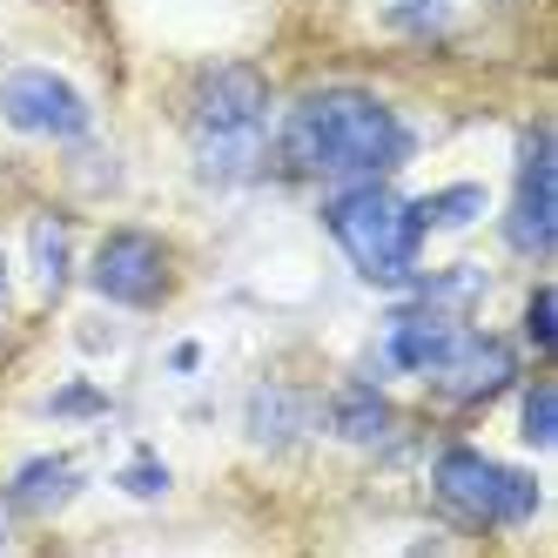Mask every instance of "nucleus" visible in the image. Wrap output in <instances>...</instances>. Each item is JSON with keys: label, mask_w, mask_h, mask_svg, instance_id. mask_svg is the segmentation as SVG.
Here are the masks:
<instances>
[{"label": "nucleus", "mask_w": 558, "mask_h": 558, "mask_svg": "<svg viewBox=\"0 0 558 558\" xmlns=\"http://www.w3.org/2000/svg\"><path fill=\"white\" fill-rule=\"evenodd\" d=\"M283 162L316 182H384L411 155L404 122L364 88H310L283 114Z\"/></svg>", "instance_id": "nucleus-1"}, {"label": "nucleus", "mask_w": 558, "mask_h": 558, "mask_svg": "<svg viewBox=\"0 0 558 558\" xmlns=\"http://www.w3.org/2000/svg\"><path fill=\"white\" fill-rule=\"evenodd\" d=\"M189 148H195V169L209 182H250L269 162V88H263L256 68L229 61V68H209L195 82Z\"/></svg>", "instance_id": "nucleus-2"}, {"label": "nucleus", "mask_w": 558, "mask_h": 558, "mask_svg": "<svg viewBox=\"0 0 558 558\" xmlns=\"http://www.w3.org/2000/svg\"><path fill=\"white\" fill-rule=\"evenodd\" d=\"M330 235L343 243V256L356 263L364 283L404 290L417 276V250H424L417 203L397 195V189H384V182H350L330 203Z\"/></svg>", "instance_id": "nucleus-3"}, {"label": "nucleus", "mask_w": 558, "mask_h": 558, "mask_svg": "<svg viewBox=\"0 0 558 558\" xmlns=\"http://www.w3.org/2000/svg\"><path fill=\"white\" fill-rule=\"evenodd\" d=\"M430 485H437V505H445L451 518H464V525H518V518H532V511H538L532 471L492 464L485 451H471V445L437 451Z\"/></svg>", "instance_id": "nucleus-4"}, {"label": "nucleus", "mask_w": 558, "mask_h": 558, "mask_svg": "<svg viewBox=\"0 0 558 558\" xmlns=\"http://www.w3.org/2000/svg\"><path fill=\"white\" fill-rule=\"evenodd\" d=\"M88 283H95V296L122 303V310H155L169 296V250H162V235H148V229L101 235V250L88 263Z\"/></svg>", "instance_id": "nucleus-5"}, {"label": "nucleus", "mask_w": 558, "mask_h": 558, "mask_svg": "<svg viewBox=\"0 0 558 558\" xmlns=\"http://www.w3.org/2000/svg\"><path fill=\"white\" fill-rule=\"evenodd\" d=\"M0 114L21 135H48V142H82L88 135V101L74 95V82H61L54 68H14L0 82Z\"/></svg>", "instance_id": "nucleus-6"}, {"label": "nucleus", "mask_w": 558, "mask_h": 558, "mask_svg": "<svg viewBox=\"0 0 558 558\" xmlns=\"http://www.w3.org/2000/svg\"><path fill=\"white\" fill-rule=\"evenodd\" d=\"M505 235H511L518 256H545L558 243V169H551V135L545 129L525 135V169H518Z\"/></svg>", "instance_id": "nucleus-7"}, {"label": "nucleus", "mask_w": 558, "mask_h": 558, "mask_svg": "<svg viewBox=\"0 0 558 558\" xmlns=\"http://www.w3.org/2000/svg\"><path fill=\"white\" fill-rule=\"evenodd\" d=\"M451 343H458V316L437 310V303H411V310H397L390 324H384L377 364L384 371H404V377H430L451 356Z\"/></svg>", "instance_id": "nucleus-8"}, {"label": "nucleus", "mask_w": 558, "mask_h": 558, "mask_svg": "<svg viewBox=\"0 0 558 558\" xmlns=\"http://www.w3.org/2000/svg\"><path fill=\"white\" fill-rule=\"evenodd\" d=\"M511 377H518V356H511V343H498V337H477V330H458L451 356L430 371L437 397H451V404H485V397H498Z\"/></svg>", "instance_id": "nucleus-9"}, {"label": "nucleus", "mask_w": 558, "mask_h": 558, "mask_svg": "<svg viewBox=\"0 0 558 558\" xmlns=\"http://www.w3.org/2000/svg\"><path fill=\"white\" fill-rule=\"evenodd\" d=\"M74 492H82V471H74L68 458H27L14 471V485H8V498L21 511H61Z\"/></svg>", "instance_id": "nucleus-10"}, {"label": "nucleus", "mask_w": 558, "mask_h": 558, "mask_svg": "<svg viewBox=\"0 0 558 558\" xmlns=\"http://www.w3.org/2000/svg\"><path fill=\"white\" fill-rule=\"evenodd\" d=\"M337 430L350 437V445H364V451H384L397 437V411L384 404L377 390H343L337 397Z\"/></svg>", "instance_id": "nucleus-11"}, {"label": "nucleus", "mask_w": 558, "mask_h": 558, "mask_svg": "<svg viewBox=\"0 0 558 558\" xmlns=\"http://www.w3.org/2000/svg\"><path fill=\"white\" fill-rule=\"evenodd\" d=\"M27 250H34V269H41V290L61 296V283H68V222L61 216H34Z\"/></svg>", "instance_id": "nucleus-12"}, {"label": "nucleus", "mask_w": 558, "mask_h": 558, "mask_svg": "<svg viewBox=\"0 0 558 558\" xmlns=\"http://www.w3.org/2000/svg\"><path fill=\"white\" fill-rule=\"evenodd\" d=\"M471 216H485V189H477V182L437 189V195H424V203H417V222H424V235H430V229H464Z\"/></svg>", "instance_id": "nucleus-13"}, {"label": "nucleus", "mask_w": 558, "mask_h": 558, "mask_svg": "<svg viewBox=\"0 0 558 558\" xmlns=\"http://www.w3.org/2000/svg\"><path fill=\"white\" fill-rule=\"evenodd\" d=\"M256 437L263 445H290V437H303V404L283 390H263L256 397Z\"/></svg>", "instance_id": "nucleus-14"}, {"label": "nucleus", "mask_w": 558, "mask_h": 558, "mask_svg": "<svg viewBox=\"0 0 558 558\" xmlns=\"http://www.w3.org/2000/svg\"><path fill=\"white\" fill-rule=\"evenodd\" d=\"M525 445L532 451H551L558 445V390L551 384H532L525 390Z\"/></svg>", "instance_id": "nucleus-15"}, {"label": "nucleus", "mask_w": 558, "mask_h": 558, "mask_svg": "<svg viewBox=\"0 0 558 558\" xmlns=\"http://www.w3.org/2000/svg\"><path fill=\"white\" fill-rule=\"evenodd\" d=\"M525 337H532V350H551V343H558V324H551V290H532Z\"/></svg>", "instance_id": "nucleus-16"}, {"label": "nucleus", "mask_w": 558, "mask_h": 558, "mask_svg": "<svg viewBox=\"0 0 558 558\" xmlns=\"http://www.w3.org/2000/svg\"><path fill=\"white\" fill-rule=\"evenodd\" d=\"M48 411H101V397H95V390H61Z\"/></svg>", "instance_id": "nucleus-17"}, {"label": "nucleus", "mask_w": 558, "mask_h": 558, "mask_svg": "<svg viewBox=\"0 0 558 558\" xmlns=\"http://www.w3.org/2000/svg\"><path fill=\"white\" fill-rule=\"evenodd\" d=\"M122 485H135V492H162V471H148V464H142V471H122Z\"/></svg>", "instance_id": "nucleus-18"}, {"label": "nucleus", "mask_w": 558, "mask_h": 558, "mask_svg": "<svg viewBox=\"0 0 558 558\" xmlns=\"http://www.w3.org/2000/svg\"><path fill=\"white\" fill-rule=\"evenodd\" d=\"M0 303H8V263H0Z\"/></svg>", "instance_id": "nucleus-19"}, {"label": "nucleus", "mask_w": 558, "mask_h": 558, "mask_svg": "<svg viewBox=\"0 0 558 558\" xmlns=\"http://www.w3.org/2000/svg\"><path fill=\"white\" fill-rule=\"evenodd\" d=\"M0 545H8V525H0Z\"/></svg>", "instance_id": "nucleus-20"}]
</instances>
